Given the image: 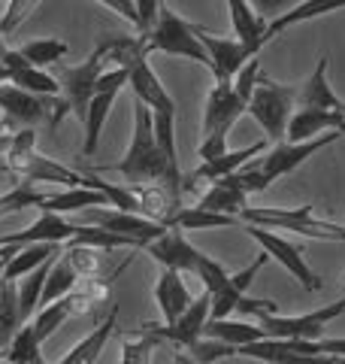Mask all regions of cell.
Returning a JSON list of instances; mask_svg holds the SVG:
<instances>
[{
  "label": "cell",
  "instance_id": "1",
  "mask_svg": "<svg viewBox=\"0 0 345 364\" xmlns=\"http://www.w3.org/2000/svg\"><path fill=\"white\" fill-rule=\"evenodd\" d=\"M100 170H112L128 179V186H167L170 198L176 207H182V179L172 176V170L167 164V155L160 152L155 124H152V109L143 100H133V136L124 158H119L115 164H103Z\"/></svg>",
  "mask_w": 345,
  "mask_h": 364
},
{
  "label": "cell",
  "instance_id": "2",
  "mask_svg": "<svg viewBox=\"0 0 345 364\" xmlns=\"http://www.w3.org/2000/svg\"><path fill=\"white\" fill-rule=\"evenodd\" d=\"M146 252L152 255L160 267H172L179 273H194L197 279H203V286L209 294H215L227 282V267L221 261L203 255L197 246H191V240L185 234L176 231V228H167L158 240L146 243Z\"/></svg>",
  "mask_w": 345,
  "mask_h": 364
},
{
  "label": "cell",
  "instance_id": "3",
  "mask_svg": "<svg viewBox=\"0 0 345 364\" xmlns=\"http://www.w3.org/2000/svg\"><path fill=\"white\" fill-rule=\"evenodd\" d=\"M140 40H143L146 55L164 52V55H176V58H188V61L209 67V55H206L200 43V25L176 16L167 4H160L155 25L146 33H140Z\"/></svg>",
  "mask_w": 345,
  "mask_h": 364
},
{
  "label": "cell",
  "instance_id": "4",
  "mask_svg": "<svg viewBox=\"0 0 345 364\" xmlns=\"http://www.w3.org/2000/svg\"><path fill=\"white\" fill-rule=\"evenodd\" d=\"M243 112H246V100L236 95L234 79H224V82L212 85L209 97H206V109H203V140L197 149L203 161L227 152V134L234 131V124L239 122Z\"/></svg>",
  "mask_w": 345,
  "mask_h": 364
},
{
  "label": "cell",
  "instance_id": "5",
  "mask_svg": "<svg viewBox=\"0 0 345 364\" xmlns=\"http://www.w3.org/2000/svg\"><path fill=\"white\" fill-rule=\"evenodd\" d=\"M6 164L13 173L25 176L28 182H64L67 188L82 186L79 170L58 164L37 149V131L33 128H21L18 134H13V140L6 146Z\"/></svg>",
  "mask_w": 345,
  "mask_h": 364
},
{
  "label": "cell",
  "instance_id": "6",
  "mask_svg": "<svg viewBox=\"0 0 345 364\" xmlns=\"http://www.w3.org/2000/svg\"><path fill=\"white\" fill-rule=\"evenodd\" d=\"M246 225H261V228H282V231H294L312 240H333L345 243V228L336 222H324L315 215V207H246L239 213Z\"/></svg>",
  "mask_w": 345,
  "mask_h": 364
},
{
  "label": "cell",
  "instance_id": "7",
  "mask_svg": "<svg viewBox=\"0 0 345 364\" xmlns=\"http://www.w3.org/2000/svg\"><path fill=\"white\" fill-rule=\"evenodd\" d=\"M67 112H70V107L61 95H33V91L9 82L0 85V116L9 124H25V128L49 124V128H58Z\"/></svg>",
  "mask_w": 345,
  "mask_h": 364
},
{
  "label": "cell",
  "instance_id": "8",
  "mask_svg": "<svg viewBox=\"0 0 345 364\" xmlns=\"http://www.w3.org/2000/svg\"><path fill=\"white\" fill-rule=\"evenodd\" d=\"M109 61V37H100V43L94 46V52L79 64V67H64V64H55V79H58V88H61V97L67 100L70 112L85 122V112L88 104L94 97V88H97V79L103 73V64Z\"/></svg>",
  "mask_w": 345,
  "mask_h": 364
},
{
  "label": "cell",
  "instance_id": "9",
  "mask_svg": "<svg viewBox=\"0 0 345 364\" xmlns=\"http://www.w3.org/2000/svg\"><path fill=\"white\" fill-rule=\"evenodd\" d=\"M294 100H297V85H282V82H273L267 76H258V85L251 91L246 112L255 116V122L263 128L270 143H282L285 140V128H288V119L294 112Z\"/></svg>",
  "mask_w": 345,
  "mask_h": 364
},
{
  "label": "cell",
  "instance_id": "10",
  "mask_svg": "<svg viewBox=\"0 0 345 364\" xmlns=\"http://www.w3.org/2000/svg\"><path fill=\"white\" fill-rule=\"evenodd\" d=\"M345 316V298L333 301L327 306H318L312 313H303V316H279V313H255L258 325L263 328L267 337L275 340H321L327 331V325L333 318Z\"/></svg>",
  "mask_w": 345,
  "mask_h": 364
},
{
  "label": "cell",
  "instance_id": "11",
  "mask_svg": "<svg viewBox=\"0 0 345 364\" xmlns=\"http://www.w3.org/2000/svg\"><path fill=\"white\" fill-rule=\"evenodd\" d=\"M121 85H128V70L121 64H115L112 70H103L100 79H97V88H94V97L88 104V112H85V143H82V158H91L97 152V143H100V134H103V124H106L109 112H112V104L119 97Z\"/></svg>",
  "mask_w": 345,
  "mask_h": 364
},
{
  "label": "cell",
  "instance_id": "12",
  "mask_svg": "<svg viewBox=\"0 0 345 364\" xmlns=\"http://www.w3.org/2000/svg\"><path fill=\"white\" fill-rule=\"evenodd\" d=\"M243 231L255 240L258 246H261V252H267L270 258H275L279 264L291 273V277L300 282V286L306 289V291H321L324 289V279L318 277V273L306 264V258H303V252L297 249L294 243H288L285 237H279L273 231V228H261V225H246Z\"/></svg>",
  "mask_w": 345,
  "mask_h": 364
},
{
  "label": "cell",
  "instance_id": "13",
  "mask_svg": "<svg viewBox=\"0 0 345 364\" xmlns=\"http://www.w3.org/2000/svg\"><path fill=\"white\" fill-rule=\"evenodd\" d=\"M342 134H345V131H330V134H321V136H315V140H306V143H288V140L273 143V149L258 161L261 179L270 186V182H275L279 176L294 173V170L300 167L303 161H309V158H312L315 152L327 149L330 143H336Z\"/></svg>",
  "mask_w": 345,
  "mask_h": 364
},
{
  "label": "cell",
  "instance_id": "14",
  "mask_svg": "<svg viewBox=\"0 0 345 364\" xmlns=\"http://www.w3.org/2000/svg\"><path fill=\"white\" fill-rule=\"evenodd\" d=\"M79 219H82V225H94V228H103V231L131 237V240L140 243V249H146V243L158 240L167 231L160 222L146 219L140 213H124V210H109V207H88L79 213Z\"/></svg>",
  "mask_w": 345,
  "mask_h": 364
},
{
  "label": "cell",
  "instance_id": "15",
  "mask_svg": "<svg viewBox=\"0 0 345 364\" xmlns=\"http://www.w3.org/2000/svg\"><path fill=\"white\" fill-rule=\"evenodd\" d=\"M309 340H275V337H263L255 343H246L236 349V355L243 358H255L263 364H339L336 355H315L309 352Z\"/></svg>",
  "mask_w": 345,
  "mask_h": 364
},
{
  "label": "cell",
  "instance_id": "16",
  "mask_svg": "<svg viewBox=\"0 0 345 364\" xmlns=\"http://www.w3.org/2000/svg\"><path fill=\"white\" fill-rule=\"evenodd\" d=\"M209 310H212V294L209 291H203L200 298H194L188 304V310L182 313L172 325H152V322H146L143 328H148L160 343H176L179 349H185L188 343H194V340H200L203 337V328L206 322H209Z\"/></svg>",
  "mask_w": 345,
  "mask_h": 364
},
{
  "label": "cell",
  "instance_id": "17",
  "mask_svg": "<svg viewBox=\"0 0 345 364\" xmlns=\"http://www.w3.org/2000/svg\"><path fill=\"white\" fill-rule=\"evenodd\" d=\"M200 43L206 55H209V70L215 76V82L234 79L246 67V61L255 58V52L239 43L236 37H218V33H209L200 28Z\"/></svg>",
  "mask_w": 345,
  "mask_h": 364
},
{
  "label": "cell",
  "instance_id": "18",
  "mask_svg": "<svg viewBox=\"0 0 345 364\" xmlns=\"http://www.w3.org/2000/svg\"><path fill=\"white\" fill-rule=\"evenodd\" d=\"M79 234V225L67 222L58 213H40V219L13 234H0V246H31V243H70Z\"/></svg>",
  "mask_w": 345,
  "mask_h": 364
},
{
  "label": "cell",
  "instance_id": "19",
  "mask_svg": "<svg viewBox=\"0 0 345 364\" xmlns=\"http://www.w3.org/2000/svg\"><path fill=\"white\" fill-rule=\"evenodd\" d=\"M327 55H321L315 70L309 73L300 85H297V107H309V109H327V112H342L345 116V100L330 88V79H327ZM294 107V109H297Z\"/></svg>",
  "mask_w": 345,
  "mask_h": 364
},
{
  "label": "cell",
  "instance_id": "20",
  "mask_svg": "<svg viewBox=\"0 0 345 364\" xmlns=\"http://www.w3.org/2000/svg\"><path fill=\"white\" fill-rule=\"evenodd\" d=\"M270 261V255L267 252H261L251 264H246L243 270H236V273H227V282L221 289H218L215 294H212V310H209V318H227L230 313L236 310V304L246 298V291H248V286L255 282V277L263 270V264Z\"/></svg>",
  "mask_w": 345,
  "mask_h": 364
},
{
  "label": "cell",
  "instance_id": "21",
  "mask_svg": "<svg viewBox=\"0 0 345 364\" xmlns=\"http://www.w3.org/2000/svg\"><path fill=\"white\" fill-rule=\"evenodd\" d=\"M345 116L342 112H327V109H309V107H297L288 119L285 128V140L288 143H306L315 140L324 131H342Z\"/></svg>",
  "mask_w": 345,
  "mask_h": 364
},
{
  "label": "cell",
  "instance_id": "22",
  "mask_svg": "<svg viewBox=\"0 0 345 364\" xmlns=\"http://www.w3.org/2000/svg\"><path fill=\"white\" fill-rule=\"evenodd\" d=\"M263 149H267V143H255V146H246V149H227V152H221L218 158H209V161H203L194 173L188 176V182L182 188H191L197 179H206V182H215V179H221V176H230V173H236L239 167H246L251 158L255 155H261Z\"/></svg>",
  "mask_w": 345,
  "mask_h": 364
},
{
  "label": "cell",
  "instance_id": "23",
  "mask_svg": "<svg viewBox=\"0 0 345 364\" xmlns=\"http://www.w3.org/2000/svg\"><path fill=\"white\" fill-rule=\"evenodd\" d=\"M339 9H345V0H300L297 6H291L288 13H282L279 18L270 21L267 31H263V46H267L270 40H275L288 28L303 25V21H315V18L327 16V13H339Z\"/></svg>",
  "mask_w": 345,
  "mask_h": 364
},
{
  "label": "cell",
  "instance_id": "24",
  "mask_svg": "<svg viewBox=\"0 0 345 364\" xmlns=\"http://www.w3.org/2000/svg\"><path fill=\"white\" fill-rule=\"evenodd\" d=\"M155 301L164 313V325H172L176 318L188 310V304L194 301L185 282H182V273L172 270V267H164V273L158 277V286H155Z\"/></svg>",
  "mask_w": 345,
  "mask_h": 364
},
{
  "label": "cell",
  "instance_id": "25",
  "mask_svg": "<svg viewBox=\"0 0 345 364\" xmlns=\"http://www.w3.org/2000/svg\"><path fill=\"white\" fill-rule=\"evenodd\" d=\"M197 207L200 210H209V213H221V215H234V219H239V213L248 207V195L236 186L234 173H230V176H221V179L212 182L209 191L200 198Z\"/></svg>",
  "mask_w": 345,
  "mask_h": 364
},
{
  "label": "cell",
  "instance_id": "26",
  "mask_svg": "<svg viewBox=\"0 0 345 364\" xmlns=\"http://www.w3.org/2000/svg\"><path fill=\"white\" fill-rule=\"evenodd\" d=\"M230 9V25H234V37L248 46L251 52L263 49V31H267V21H263L255 9L248 6V0H224Z\"/></svg>",
  "mask_w": 345,
  "mask_h": 364
},
{
  "label": "cell",
  "instance_id": "27",
  "mask_svg": "<svg viewBox=\"0 0 345 364\" xmlns=\"http://www.w3.org/2000/svg\"><path fill=\"white\" fill-rule=\"evenodd\" d=\"M115 322H119V306H112L109 318H103V322L94 328V331L85 334L58 364H94V361L100 358V352L106 349L109 337L115 334Z\"/></svg>",
  "mask_w": 345,
  "mask_h": 364
},
{
  "label": "cell",
  "instance_id": "28",
  "mask_svg": "<svg viewBox=\"0 0 345 364\" xmlns=\"http://www.w3.org/2000/svg\"><path fill=\"white\" fill-rule=\"evenodd\" d=\"M88 207H109V200L103 198L100 191H94V188L79 186V188H64V191H58V195H45L43 203H40L43 213H58V215L82 213Z\"/></svg>",
  "mask_w": 345,
  "mask_h": 364
},
{
  "label": "cell",
  "instance_id": "29",
  "mask_svg": "<svg viewBox=\"0 0 345 364\" xmlns=\"http://www.w3.org/2000/svg\"><path fill=\"white\" fill-rule=\"evenodd\" d=\"M61 255V252H58ZM55 255V258H58ZM43 261V264L37 270H31L21 277V282L16 286V294H18V318H21V325L28 322V318L37 313V306H40V298H43V286H45V277H49V267H52V261Z\"/></svg>",
  "mask_w": 345,
  "mask_h": 364
},
{
  "label": "cell",
  "instance_id": "30",
  "mask_svg": "<svg viewBox=\"0 0 345 364\" xmlns=\"http://www.w3.org/2000/svg\"><path fill=\"white\" fill-rule=\"evenodd\" d=\"M58 252H61V246L58 243H31V246H16V255L9 258V264L4 270V279H21L25 273L31 270H37L43 261H49L55 258Z\"/></svg>",
  "mask_w": 345,
  "mask_h": 364
},
{
  "label": "cell",
  "instance_id": "31",
  "mask_svg": "<svg viewBox=\"0 0 345 364\" xmlns=\"http://www.w3.org/2000/svg\"><path fill=\"white\" fill-rule=\"evenodd\" d=\"M76 282H79V273L73 267V261L70 255H58L52 261V267H49V277H45V286H43V298H40V306L45 304H52L58 298H67L73 289H76Z\"/></svg>",
  "mask_w": 345,
  "mask_h": 364
},
{
  "label": "cell",
  "instance_id": "32",
  "mask_svg": "<svg viewBox=\"0 0 345 364\" xmlns=\"http://www.w3.org/2000/svg\"><path fill=\"white\" fill-rule=\"evenodd\" d=\"M239 219H234V215L209 213V210H200V207H179L164 222V228H176V231H203V228H230Z\"/></svg>",
  "mask_w": 345,
  "mask_h": 364
},
{
  "label": "cell",
  "instance_id": "33",
  "mask_svg": "<svg viewBox=\"0 0 345 364\" xmlns=\"http://www.w3.org/2000/svg\"><path fill=\"white\" fill-rule=\"evenodd\" d=\"M203 337H215V340H224L234 349L246 346V343H255V340H263V328L258 325H248V322H230V318H209L203 328Z\"/></svg>",
  "mask_w": 345,
  "mask_h": 364
},
{
  "label": "cell",
  "instance_id": "34",
  "mask_svg": "<svg viewBox=\"0 0 345 364\" xmlns=\"http://www.w3.org/2000/svg\"><path fill=\"white\" fill-rule=\"evenodd\" d=\"M0 358H4L6 364H45L43 361V343L37 331H33V325L25 322L16 331V337L9 340V346L0 352Z\"/></svg>",
  "mask_w": 345,
  "mask_h": 364
},
{
  "label": "cell",
  "instance_id": "35",
  "mask_svg": "<svg viewBox=\"0 0 345 364\" xmlns=\"http://www.w3.org/2000/svg\"><path fill=\"white\" fill-rule=\"evenodd\" d=\"M18 328H21V318H18L16 286L9 279H0V352L9 346V340L16 337Z\"/></svg>",
  "mask_w": 345,
  "mask_h": 364
},
{
  "label": "cell",
  "instance_id": "36",
  "mask_svg": "<svg viewBox=\"0 0 345 364\" xmlns=\"http://www.w3.org/2000/svg\"><path fill=\"white\" fill-rule=\"evenodd\" d=\"M70 316H73V301H70V294H67V298H58V301H52V304H45V306H40L37 318L31 322L33 331H37V337H40V343H45V340H49Z\"/></svg>",
  "mask_w": 345,
  "mask_h": 364
},
{
  "label": "cell",
  "instance_id": "37",
  "mask_svg": "<svg viewBox=\"0 0 345 364\" xmlns=\"http://www.w3.org/2000/svg\"><path fill=\"white\" fill-rule=\"evenodd\" d=\"M21 58H25L28 64L40 67V70H45V67H55L61 64V58L67 55V43L58 40V37H43V40H31L21 46Z\"/></svg>",
  "mask_w": 345,
  "mask_h": 364
},
{
  "label": "cell",
  "instance_id": "38",
  "mask_svg": "<svg viewBox=\"0 0 345 364\" xmlns=\"http://www.w3.org/2000/svg\"><path fill=\"white\" fill-rule=\"evenodd\" d=\"M160 346V340L148 331V328H136V331L124 334L121 340V364H148L152 352Z\"/></svg>",
  "mask_w": 345,
  "mask_h": 364
},
{
  "label": "cell",
  "instance_id": "39",
  "mask_svg": "<svg viewBox=\"0 0 345 364\" xmlns=\"http://www.w3.org/2000/svg\"><path fill=\"white\" fill-rule=\"evenodd\" d=\"M179 352H185V355L191 361H197V364H215L221 358L236 355L234 346L224 343V340H215V337H200V340H194V343H188L185 349H179Z\"/></svg>",
  "mask_w": 345,
  "mask_h": 364
},
{
  "label": "cell",
  "instance_id": "40",
  "mask_svg": "<svg viewBox=\"0 0 345 364\" xmlns=\"http://www.w3.org/2000/svg\"><path fill=\"white\" fill-rule=\"evenodd\" d=\"M37 4L40 0H9L6 13L0 16V37H13L16 28L37 9Z\"/></svg>",
  "mask_w": 345,
  "mask_h": 364
},
{
  "label": "cell",
  "instance_id": "41",
  "mask_svg": "<svg viewBox=\"0 0 345 364\" xmlns=\"http://www.w3.org/2000/svg\"><path fill=\"white\" fill-rule=\"evenodd\" d=\"M97 252H100V249H91V246H67V255H70L79 277H94V270L100 264Z\"/></svg>",
  "mask_w": 345,
  "mask_h": 364
},
{
  "label": "cell",
  "instance_id": "42",
  "mask_svg": "<svg viewBox=\"0 0 345 364\" xmlns=\"http://www.w3.org/2000/svg\"><path fill=\"white\" fill-rule=\"evenodd\" d=\"M258 76H261V64H258V55L251 61H246V67L234 76V88H236V95L248 104V97H251V91H255L258 85Z\"/></svg>",
  "mask_w": 345,
  "mask_h": 364
},
{
  "label": "cell",
  "instance_id": "43",
  "mask_svg": "<svg viewBox=\"0 0 345 364\" xmlns=\"http://www.w3.org/2000/svg\"><path fill=\"white\" fill-rule=\"evenodd\" d=\"M300 0H248V6L255 9V13L263 18V21H273V18H279L282 13H288L291 6H297Z\"/></svg>",
  "mask_w": 345,
  "mask_h": 364
},
{
  "label": "cell",
  "instance_id": "44",
  "mask_svg": "<svg viewBox=\"0 0 345 364\" xmlns=\"http://www.w3.org/2000/svg\"><path fill=\"white\" fill-rule=\"evenodd\" d=\"M309 352H315V355H336V358H345V337H333V340H312V343H306Z\"/></svg>",
  "mask_w": 345,
  "mask_h": 364
},
{
  "label": "cell",
  "instance_id": "45",
  "mask_svg": "<svg viewBox=\"0 0 345 364\" xmlns=\"http://www.w3.org/2000/svg\"><path fill=\"white\" fill-rule=\"evenodd\" d=\"M97 4L109 6L112 13H119L124 21H131V25L140 31V16H136V4H133V0H97Z\"/></svg>",
  "mask_w": 345,
  "mask_h": 364
},
{
  "label": "cell",
  "instance_id": "46",
  "mask_svg": "<svg viewBox=\"0 0 345 364\" xmlns=\"http://www.w3.org/2000/svg\"><path fill=\"white\" fill-rule=\"evenodd\" d=\"M13 255H16V246H0V279H4V270H6Z\"/></svg>",
  "mask_w": 345,
  "mask_h": 364
},
{
  "label": "cell",
  "instance_id": "47",
  "mask_svg": "<svg viewBox=\"0 0 345 364\" xmlns=\"http://www.w3.org/2000/svg\"><path fill=\"white\" fill-rule=\"evenodd\" d=\"M170 364H197V361H191L188 355H185V352H176V355H172V361Z\"/></svg>",
  "mask_w": 345,
  "mask_h": 364
},
{
  "label": "cell",
  "instance_id": "48",
  "mask_svg": "<svg viewBox=\"0 0 345 364\" xmlns=\"http://www.w3.org/2000/svg\"><path fill=\"white\" fill-rule=\"evenodd\" d=\"M336 361H339V364H345V358H336Z\"/></svg>",
  "mask_w": 345,
  "mask_h": 364
},
{
  "label": "cell",
  "instance_id": "49",
  "mask_svg": "<svg viewBox=\"0 0 345 364\" xmlns=\"http://www.w3.org/2000/svg\"><path fill=\"white\" fill-rule=\"evenodd\" d=\"M0 364H6V361H4V358H0Z\"/></svg>",
  "mask_w": 345,
  "mask_h": 364
},
{
  "label": "cell",
  "instance_id": "50",
  "mask_svg": "<svg viewBox=\"0 0 345 364\" xmlns=\"http://www.w3.org/2000/svg\"><path fill=\"white\" fill-rule=\"evenodd\" d=\"M342 289H345V279H342Z\"/></svg>",
  "mask_w": 345,
  "mask_h": 364
},
{
  "label": "cell",
  "instance_id": "51",
  "mask_svg": "<svg viewBox=\"0 0 345 364\" xmlns=\"http://www.w3.org/2000/svg\"><path fill=\"white\" fill-rule=\"evenodd\" d=\"M0 49H4V46H0Z\"/></svg>",
  "mask_w": 345,
  "mask_h": 364
}]
</instances>
